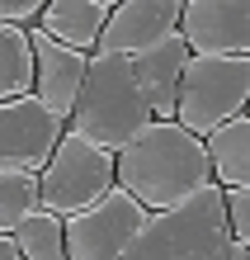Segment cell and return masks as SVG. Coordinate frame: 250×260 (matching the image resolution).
Segmentation results:
<instances>
[{
	"instance_id": "3957f363",
	"label": "cell",
	"mask_w": 250,
	"mask_h": 260,
	"mask_svg": "<svg viewBox=\"0 0 250 260\" xmlns=\"http://www.w3.org/2000/svg\"><path fill=\"white\" fill-rule=\"evenodd\" d=\"M227 246L231 237L222 222V189L208 185L180 208L147 213L123 260H227Z\"/></svg>"
},
{
	"instance_id": "ffe728a7",
	"label": "cell",
	"mask_w": 250,
	"mask_h": 260,
	"mask_svg": "<svg viewBox=\"0 0 250 260\" xmlns=\"http://www.w3.org/2000/svg\"><path fill=\"white\" fill-rule=\"evenodd\" d=\"M0 260H19V251H14L10 237H0Z\"/></svg>"
},
{
	"instance_id": "8992f818",
	"label": "cell",
	"mask_w": 250,
	"mask_h": 260,
	"mask_svg": "<svg viewBox=\"0 0 250 260\" xmlns=\"http://www.w3.org/2000/svg\"><path fill=\"white\" fill-rule=\"evenodd\" d=\"M147 222V208H137L123 189H109L99 204L61 222L66 237V260H123L128 241Z\"/></svg>"
},
{
	"instance_id": "30bf717a",
	"label": "cell",
	"mask_w": 250,
	"mask_h": 260,
	"mask_svg": "<svg viewBox=\"0 0 250 260\" xmlns=\"http://www.w3.org/2000/svg\"><path fill=\"white\" fill-rule=\"evenodd\" d=\"M28 43H33V100L57 118L61 128H66L71 104H76V95H81V81H85L90 57L61 48V43H52V38H43L38 28H28Z\"/></svg>"
},
{
	"instance_id": "5bb4252c",
	"label": "cell",
	"mask_w": 250,
	"mask_h": 260,
	"mask_svg": "<svg viewBox=\"0 0 250 260\" xmlns=\"http://www.w3.org/2000/svg\"><path fill=\"white\" fill-rule=\"evenodd\" d=\"M19 95H33V43L28 28L0 24V104Z\"/></svg>"
},
{
	"instance_id": "e0dca14e",
	"label": "cell",
	"mask_w": 250,
	"mask_h": 260,
	"mask_svg": "<svg viewBox=\"0 0 250 260\" xmlns=\"http://www.w3.org/2000/svg\"><path fill=\"white\" fill-rule=\"evenodd\" d=\"M222 222L231 241L250 246V189H222Z\"/></svg>"
},
{
	"instance_id": "2e32d148",
	"label": "cell",
	"mask_w": 250,
	"mask_h": 260,
	"mask_svg": "<svg viewBox=\"0 0 250 260\" xmlns=\"http://www.w3.org/2000/svg\"><path fill=\"white\" fill-rule=\"evenodd\" d=\"M28 213H38V175L33 171H0V237H10Z\"/></svg>"
},
{
	"instance_id": "7a4b0ae2",
	"label": "cell",
	"mask_w": 250,
	"mask_h": 260,
	"mask_svg": "<svg viewBox=\"0 0 250 260\" xmlns=\"http://www.w3.org/2000/svg\"><path fill=\"white\" fill-rule=\"evenodd\" d=\"M147 123H151V109H147V95L137 85V76H132V62L128 57L90 52V67H85V81H81V95L71 104L66 133L85 137L90 147L114 156Z\"/></svg>"
},
{
	"instance_id": "9c48e42d",
	"label": "cell",
	"mask_w": 250,
	"mask_h": 260,
	"mask_svg": "<svg viewBox=\"0 0 250 260\" xmlns=\"http://www.w3.org/2000/svg\"><path fill=\"white\" fill-rule=\"evenodd\" d=\"M61 137V123L33 95L0 104V171H43Z\"/></svg>"
},
{
	"instance_id": "4fadbf2b",
	"label": "cell",
	"mask_w": 250,
	"mask_h": 260,
	"mask_svg": "<svg viewBox=\"0 0 250 260\" xmlns=\"http://www.w3.org/2000/svg\"><path fill=\"white\" fill-rule=\"evenodd\" d=\"M203 156L217 189H250V114L212 128L203 137Z\"/></svg>"
},
{
	"instance_id": "5b68a950",
	"label": "cell",
	"mask_w": 250,
	"mask_h": 260,
	"mask_svg": "<svg viewBox=\"0 0 250 260\" xmlns=\"http://www.w3.org/2000/svg\"><path fill=\"white\" fill-rule=\"evenodd\" d=\"M109 189H114V156L61 128L48 166L38 171V208H48L52 218L66 222L76 213H85L90 204H99Z\"/></svg>"
},
{
	"instance_id": "d6986e66",
	"label": "cell",
	"mask_w": 250,
	"mask_h": 260,
	"mask_svg": "<svg viewBox=\"0 0 250 260\" xmlns=\"http://www.w3.org/2000/svg\"><path fill=\"white\" fill-rule=\"evenodd\" d=\"M227 260H250V246H241V241H231V246H227Z\"/></svg>"
},
{
	"instance_id": "9a60e30c",
	"label": "cell",
	"mask_w": 250,
	"mask_h": 260,
	"mask_svg": "<svg viewBox=\"0 0 250 260\" xmlns=\"http://www.w3.org/2000/svg\"><path fill=\"white\" fill-rule=\"evenodd\" d=\"M19 260H66V237H61V218H52L48 208L28 213V218L10 232Z\"/></svg>"
},
{
	"instance_id": "277c9868",
	"label": "cell",
	"mask_w": 250,
	"mask_h": 260,
	"mask_svg": "<svg viewBox=\"0 0 250 260\" xmlns=\"http://www.w3.org/2000/svg\"><path fill=\"white\" fill-rule=\"evenodd\" d=\"M250 104V57H189L175 95V123L189 137L241 118Z\"/></svg>"
},
{
	"instance_id": "7c38bea8",
	"label": "cell",
	"mask_w": 250,
	"mask_h": 260,
	"mask_svg": "<svg viewBox=\"0 0 250 260\" xmlns=\"http://www.w3.org/2000/svg\"><path fill=\"white\" fill-rule=\"evenodd\" d=\"M109 0H48L38 14V34L43 38H52L61 43V48H71V52H95V43H99V28L109 19Z\"/></svg>"
},
{
	"instance_id": "8fae6325",
	"label": "cell",
	"mask_w": 250,
	"mask_h": 260,
	"mask_svg": "<svg viewBox=\"0 0 250 260\" xmlns=\"http://www.w3.org/2000/svg\"><path fill=\"white\" fill-rule=\"evenodd\" d=\"M184 62H189V48L175 38H165L161 48H151L142 57H132V76L147 95V109L156 123H170L175 118V95H180V76H184Z\"/></svg>"
},
{
	"instance_id": "ac0fdd59",
	"label": "cell",
	"mask_w": 250,
	"mask_h": 260,
	"mask_svg": "<svg viewBox=\"0 0 250 260\" xmlns=\"http://www.w3.org/2000/svg\"><path fill=\"white\" fill-rule=\"evenodd\" d=\"M43 14V0H0V24L10 28H33Z\"/></svg>"
},
{
	"instance_id": "6da1fadb",
	"label": "cell",
	"mask_w": 250,
	"mask_h": 260,
	"mask_svg": "<svg viewBox=\"0 0 250 260\" xmlns=\"http://www.w3.org/2000/svg\"><path fill=\"white\" fill-rule=\"evenodd\" d=\"M208 185H212V171L203 156V142L189 137L175 118L170 123L151 118L123 151H114V189H123L147 213L180 208Z\"/></svg>"
},
{
	"instance_id": "52a82bcc",
	"label": "cell",
	"mask_w": 250,
	"mask_h": 260,
	"mask_svg": "<svg viewBox=\"0 0 250 260\" xmlns=\"http://www.w3.org/2000/svg\"><path fill=\"white\" fill-rule=\"evenodd\" d=\"M180 43L189 57H250L245 0H180Z\"/></svg>"
},
{
	"instance_id": "ba28073f",
	"label": "cell",
	"mask_w": 250,
	"mask_h": 260,
	"mask_svg": "<svg viewBox=\"0 0 250 260\" xmlns=\"http://www.w3.org/2000/svg\"><path fill=\"white\" fill-rule=\"evenodd\" d=\"M180 34V0H123L109 10L95 52L104 57H142Z\"/></svg>"
}]
</instances>
